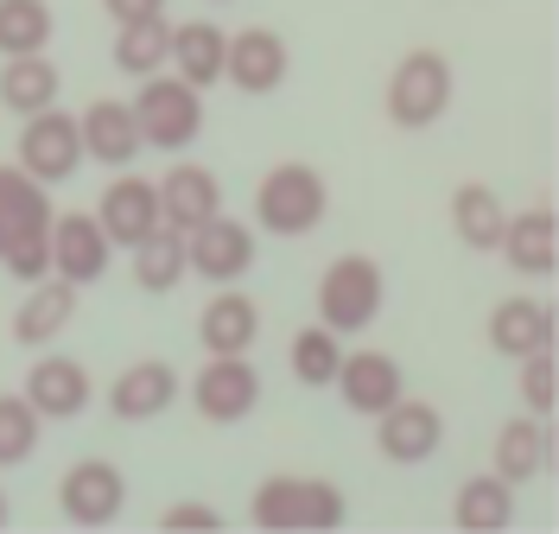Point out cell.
<instances>
[{
  "label": "cell",
  "mask_w": 559,
  "mask_h": 534,
  "mask_svg": "<svg viewBox=\"0 0 559 534\" xmlns=\"http://www.w3.org/2000/svg\"><path fill=\"white\" fill-rule=\"evenodd\" d=\"M0 268H7L20 286L45 281V274H51V229H13L7 249H0Z\"/></svg>",
  "instance_id": "obj_35"
},
{
  "label": "cell",
  "mask_w": 559,
  "mask_h": 534,
  "mask_svg": "<svg viewBox=\"0 0 559 534\" xmlns=\"http://www.w3.org/2000/svg\"><path fill=\"white\" fill-rule=\"evenodd\" d=\"M223 45H229L223 26H210V20H178L173 58H166V64H178V76H185L191 90H210V83H223Z\"/></svg>",
  "instance_id": "obj_27"
},
{
  "label": "cell",
  "mask_w": 559,
  "mask_h": 534,
  "mask_svg": "<svg viewBox=\"0 0 559 534\" xmlns=\"http://www.w3.org/2000/svg\"><path fill=\"white\" fill-rule=\"evenodd\" d=\"M76 134H83V159H96L108 173H128L146 153V141H140V128H134V108L121 103V96H96L76 115Z\"/></svg>",
  "instance_id": "obj_18"
},
{
  "label": "cell",
  "mask_w": 559,
  "mask_h": 534,
  "mask_svg": "<svg viewBox=\"0 0 559 534\" xmlns=\"http://www.w3.org/2000/svg\"><path fill=\"white\" fill-rule=\"evenodd\" d=\"M178 382H185V376H178L166 356H140V363H128V369L108 382V414L128 420V427L159 420V414L178 401Z\"/></svg>",
  "instance_id": "obj_19"
},
{
  "label": "cell",
  "mask_w": 559,
  "mask_h": 534,
  "mask_svg": "<svg viewBox=\"0 0 559 534\" xmlns=\"http://www.w3.org/2000/svg\"><path fill=\"white\" fill-rule=\"evenodd\" d=\"M166 58H173V20L166 13H153V20H134V26H115V71L121 76H153L166 71Z\"/></svg>",
  "instance_id": "obj_28"
},
{
  "label": "cell",
  "mask_w": 559,
  "mask_h": 534,
  "mask_svg": "<svg viewBox=\"0 0 559 534\" xmlns=\"http://www.w3.org/2000/svg\"><path fill=\"white\" fill-rule=\"evenodd\" d=\"M382 299H388V281H382L376 254H337L318 274V324L337 331V337L369 331V324L382 319Z\"/></svg>",
  "instance_id": "obj_4"
},
{
  "label": "cell",
  "mask_w": 559,
  "mask_h": 534,
  "mask_svg": "<svg viewBox=\"0 0 559 534\" xmlns=\"http://www.w3.org/2000/svg\"><path fill=\"white\" fill-rule=\"evenodd\" d=\"M128 108H134V128L153 153H173L178 159L185 146L204 134V90H191L185 76H166V71L140 76V90Z\"/></svg>",
  "instance_id": "obj_3"
},
{
  "label": "cell",
  "mask_w": 559,
  "mask_h": 534,
  "mask_svg": "<svg viewBox=\"0 0 559 534\" xmlns=\"http://www.w3.org/2000/svg\"><path fill=\"white\" fill-rule=\"evenodd\" d=\"M13 166H26L38 185H64L83 166V134H76V115L70 108H38L20 121V141H13Z\"/></svg>",
  "instance_id": "obj_7"
},
{
  "label": "cell",
  "mask_w": 559,
  "mask_h": 534,
  "mask_svg": "<svg viewBox=\"0 0 559 534\" xmlns=\"http://www.w3.org/2000/svg\"><path fill=\"white\" fill-rule=\"evenodd\" d=\"M51 38H58L51 0H0V58L51 51Z\"/></svg>",
  "instance_id": "obj_29"
},
{
  "label": "cell",
  "mask_w": 559,
  "mask_h": 534,
  "mask_svg": "<svg viewBox=\"0 0 559 534\" xmlns=\"http://www.w3.org/2000/svg\"><path fill=\"white\" fill-rule=\"evenodd\" d=\"M103 13L115 26H134V20H153V13H166V0H103Z\"/></svg>",
  "instance_id": "obj_37"
},
{
  "label": "cell",
  "mask_w": 559,
  "mask_h": 534,
  "mask_svg": "<svg viewBox=\"0 0 559 534\" xmlns=\"http://www.w3.org/2000/svg\"><path fill=\"white\" fill-rule=\"evenodd\" d=\"M324 211H331V185L306 159H280L254 185V229H267V236H312Z\"/></svg>",
  "instance_id": "obj_2"
},
{
  "label": "cell",
  "mask_w": 559,
  "mask_h": 534,
  "mask_svg": "<svg viewBox=\"0 0 559 534\" xmlns=\"http://www.w3.org/2000/svg\"><path fill=\"white\" fill-rule=\"evenodd\" d=\"M7 236H13V229H7V223H0V249H7Z\"/></svg>",
  "instance_id": "obj_39"
},
{
  "label": "cell",
  "mask_w": 559,
  "mask_h": 534,
  "mask_svg": "<svg viewBox=\"0 0 559 534\" xmlns=\"http://www.w3.org/2000/svg\"><path fill=\"white\" fill-rule=\"evenodd\" d=\"M254 268V229L236 216H204L198 229H185V274H198L210 286H229Z\"/></svg>",
  "instance_id": "obj_9"
},
{
  "label": "cell",
  "mask_w": 559,
  "mask_h": 534,
  "mask_svg": "<svg viewBox=\"0 0 559 534\" xmlns=\"http://www.w3.org/2000/svg\"><path fill=\"white\" fill-rule=\"evenodd\" d=\"M134 281H140V293H173L178 281H185V236L178 229H153L146 242H134Z\"/></svg>",
  "instance_id": "obj_32"
},
{
  "label": "cell",
  "mask_w": 559,
  "mask_h": 534,
  "mask_svg": "<svg viewBox=\"0 0 559 534\" xmlns=\"http://www.w3.org/2000/svg\"><path fill=\"white\" fill-rule=\"evenodd\" d=\"M96 223L108 229L115 249L146 242V236L159 229V185H153V178H134V166H128V178H108L103 204H96Z\"/></svg>",
  "instance_id": "obj_21"
},
{
  "label": "cell",
  "mask_w": 559,
  "mask_h": 534,
  "mask_svg": "<svg viewBox=\"0 0 559 534\" xmlns=\"http://www.w3.org/2000/svg\"><path fill=\"white\" fill-rule=\"evenodd\" d=\"M349 515V502L337 484L324 477H267L248 497V522L267 534H293V529H337Z\"/></svg>",
  "instance_id": "obj_5"
},
{
  "label": "cell",
  "mask_w": 559,
  "mask_h": 534,
  "mask_svg": "<svg viewBox=\"0 0 559 534\" xmlns=\"http://www.w3.org/2000/svg\"><path fill=\"white\" fill-rule=\"evenodd\" d=\"M457 96V76H452V58L439 51V45H414L394 71H388V90H382V108L394 128H432V121H445V108Z\"/></svg>",
  "instance_id": "obj_1"
},
{
  "label": "cell",
  "mask_w": 559,
  "mask_h": 534,
  "mask_svg": "<svg viewBox=\"0 0 559 534\" xmlns=\"http://www.w3.org/2000/svg\"><path fill=\"white\" fill-rule=\"evenodd\" d=\"M515 522V484H502L496 471H477V477H464L452 497V529L464 534H502Z\"/></svg>",
  "instance_id": "obj_25"
},
{
  "label": "cell",
  "mask_w": 559,
  "mask_h": 534,
  "mask_svg": "<svg viewBox=\"0 0 559 534\" xmlns=\"http://www.w3.org/2000/svg\"><path fill=\"white\" fill-rule=\"evenodd\" d=\"M331 389L344 394L349 414L376 420L382 407H394V401L407 394V376H401V363H394L388 351H344L337 376H331Z\"/></svg>",
  "instance_id": "obj_16"
},
{
  "label": "cell",
  "mask_w": 559,
  "mask_h": 534,
  "mask_svg": "<svg viewBox=\"0 0 559 534\" xmlns=\"http://www.w3.org/2000/svg\"><path fill=\"white\" fill-rule=\"evenodd\" d=\"M38 439H45V420H38L33 401L26 394H0V471L26 464L38 452Z\"/></svg>",
  "instance_id": "obj_33"
},
{
  "label": "cell",
  "mask_w": 559,
  "mask_h": 534,
  "mask_svg": "<svg viewBox=\"0 0 559 534\" xmlns=\"http://www.w3.org/2000/svg\"><path fill=\"white\" fill-rule=\"evenodd\" d=\"M70 312H76V286L58 281V274L33 281L26 299H20V312H13V344H26V351L58 344V337L70 331Z\"/></svg>",
  "instance_id": "obj_23"
},
{
  "label": "cell",
  "mask_w": 559,
  "mask_h": 534,
  "mask_svg": "<svg viewBox=\"0 0 559 534\" xmlns=\"http://www.w3.org/2000/svg\"><path fill=\"white\" fill-rule=\"evenodd\" d=\"M159 529H223V509H210L198 497H178L159 509Z\"/></svg>",
  "instance_id": "obj_36"
},
{
  "label": "cell",
  "mask_w": 559,
  "mask_h": 534,
  "mask_svg": "<svg viewBox=\"0 0 559 534\" xmlns=\"http://www.w3.org/2000/svg\"><path fill=\"white\" fill-rule=\"evenodd\" d=\"M58 509H64V522H76V529L121 522V509H128V471L115 459H76L58 477Z\"/></svg>",
  "instance_id": "obj_8"
},
{
  "label": "cell",
  "mask_w": 559,
  "mask_h": 534,
  "mask_svg": "<svg viewBox=\"0 0 559 534\" xmlns=\"http://www.w3.org/2000/svg\"><path fill=\"white\" fill-rule=\"evenodd\" d=\"M185 394H191L198 420H210V427H242L248 414L261 407V369L248 356H204V369L185 382Z\"/></svg>",
  "instance_id": "obj_6"
},
{
  "label": "cell",
  "mask_w": 559,
  "mask_h": 534,
  "mask_svg": "<svg viewBox=\"0 0 559 534\" xmlns=\"http://www.w3.org/2000/svg\"><path fill=\"white\" fill-rule=\"evenodd\" d=\"M51 185H38L26 166H0V223L7 229H51Z\"/></svg>",
  "instance_id": "obj_30"
},
{
  "label": "cell",
  "mask_w": 559,
  "mask_h": 534,
  "mask_svg": "<svg viewBox=\"0 0 559 534\" xmlns=\"http://www.w3.org/2000/svg\"><path fill=\"white\" fill-rule=\"evenodd\" d=\"M7 515H13V502H7V490H0V529H7Z\"/></svg>",
  "instance_id": "obj_38"
},
{
  "label": "cell",
  "mask_w": 559,
  "mask_h": 534,
  "mask_svg": "<svg viewBox=\"0 0 559 534\" xmlns=\"http://www.w3.org/2000/svg\"><path fill=\"white\" fill-rule=\"evenodd\" d=\"M20 394L38 407V420H76V414L96 401V382H90V369H83L76 356H64V351L45 344V356L26 369V389Z\"/></svg>",
  "instance_id": "obj_15"
},
{
  "label": "cell",
  "mask_w": 559,
  "mask_h": 534,
  "mask_svg": "<svg viewBox=\"0 0 559 534\" xmlns=\"http://www.w3.org/2000/svg\"><path fill=\"white\" fill-rule=\"evenodd\" d=\"M153 185H159V223L178 229V236L223 211V178L210 173V166H198V159H178L173 173H159Z\"/></svg>",
  "instance_id": "obj_22"
},
{
  "label": "cell",
  "mask_w": 559,
  "mask_h": 534,
  "mask_svg": "<svg viewBox=\"0 0 559 534\" xmlns=\"http://www.w3.org/2000/svg\"><path fill=\"white\" fill-rule=\"evenodd\" d=\"M439 446H445V414H439L432 401L401 394L394 407L376 414V452H382L388 464H426Z\"/></svg>",
  "instance_id": "obj_13"
},
{
  "label": "cell",
  "mask_w": 559,
  "mask_h": 534,
  "mask_svg": "<svg viewBox=\"0 0 559 534\" xmlns=\"http://www.w3.org/2000/svg\"><path fill=\"white\" fill-rule=\"evenodd\" d=\"M489 351L509 356V363H522L534 351H554L559 337V312L547 299H534V293H509V299H496L489 306V324H484Z\"/></svg>",
  "instance_id": "obj_12"
},
{
  "label": "cell",
  "mask_w": 559,
  "mask_h": 534,
  "mask_svg": "<svg viewBox=\"0 0 559 534\" xmlns=\"http://www.w3.org/2000/svg\"><path fill=\"white\" fill-rule=\"evenodd\" d=\"M254 337H261V306H254V293H242L236 281L216 286L204 299V312H198V344H204V356H248Z\"/></svg>",
  "instance_id": "obj_20"
},
{
  "label": "cell",
  "mask_w": 559,
  "mask_h": 534,
  "mask_svg": "<svg viewBox=\"0 0 559 534\" xmlns=\"http://www.w3.org/2000/svg\"><path fill=\"white\" fill-rule=\"evenodd\" d=\"M489 471L502 477V484H534V477H547L554 471V420H540V414H515V420H502L496 427V446H489Z\"/></svg>",
  "instance_id": "obj_17"
},
{
  "label": "cell",
  "mask_w": 559,
  "mask_h": 534,
  "mask_svg": "<svg viewBox=\"0 0 559 534\" xmlns=\"http://www.w3.org/2000/svg\"><path fill=\"white\" fill-rule=\"evenodd\" d=\"M445 216H452V236L464 242V249L489 254L496 242H502V223H509V204L489 191L484 178H471V185H457L452 204H445Z\"/></svg>",
  "instance_id": "obj_26"
},
{
  "label": "cell",
  "mask_w": 559,
  "mask_h": 534,
  "mask_svg": "<svg viewBox=\"0 0 559 534\" xmlns=\"http://www.w3.org/2000/svg\"><path fill=\"white\" fill-rule=\"evenodd\" d=\"M64 96V76L58 64L45 58V51H26V58H0V108L13 115V121H26L38 108H51Z\"/></svg>",
  "instance_id": "obj_24"
},
{
  "label": "cell",
  "mask_w": 559,
  "mask_h": 534,
  "mask_svg": "<svg viewBox=\"0 0 559 534\" xmlns=\"http://www.w3.org/2000/svg\"><path fill=\"white\" fill-rule=\"evenodd\" d=\"M337 363H344V337H337V331H324V324L293 331V344H286V369H293L299 389H331Z\"/></svg>",
  "instance_id": "obj_31"
},
{
  "label": "cell",
  "mask_w": 559,
  "mask_h": 534,
  "mask_svg": "<svg viewBox=\"0 0 559 534\" xmlns=\"http://www.w3.org/2000/svg\"><path fill=\"white\" fill-rule=\"evenodd\" d=\"M286 71H293V51L274 26H242L223 45V83H236L242 96H274Z\"/></svg>",
  "instance_id": "obj_11"
},
{
  "label": "cell",
  "mask_w": 559,
  "mask_h": 534,
  "mask_svg": "<svg viewBox=\"0 0 559 534\" xmlns=\"http://www.w3.org/2000/svg\"><path fill=\"white\" fill-rule=\"evenodd\" d=\"M108 261H115V242H108V229L96 223V211L51 216V274L58 281H70L83 293V286H96L108 274Z\"/></svg>",
  "instance_id": "obj_10"
},
{
  "label": "cell",
  "mask_w": 559,
  "mask_h": 534,
  "mask_svg": "<svg viewBox=\"0 0 559 534\" xmlns=\"http://www.w3.org/2000/svg\"><path fill=\"white\" fill-rule=\"evenodd\" d=\"M515 369H522V376H515V389H522V414L554 420V407H559V363H554V351L522 356Z\"/></svg>",
  "instance_id": "obj_34"
},
{
  "label": "cell",
  "mask_w": 559,
  "mask_h": 534,
  "mask_svg": "<svg viewBox=\"0 0 559 534\" xmlns=\"http://www.w3.org/2000/svg\"><path fill=\"white\" fill-rule=\"evenodd\" d=\"M496 254H502L522 281H554V268H559V211H554V204L509 211Z\"/></svg>",
  "instance_id": "obj_14"
}]
</instances>
